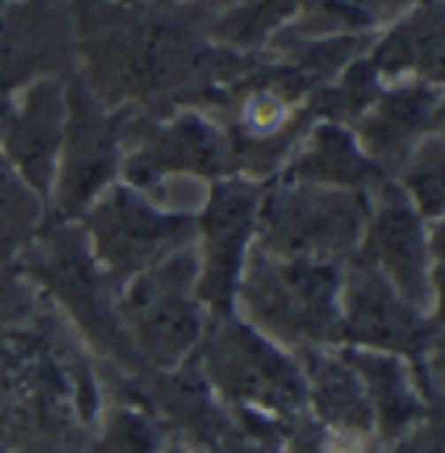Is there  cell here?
Segmentation results:
<instances>
[{"label":"cell","mask_w":445,"mask_h":453,"mask_svg":"<svg viewBox=\"0 0 445 453\" xmlns=\"http://www.w3.org/2000/svg\"><path fill=\"white\" fill-rule=\"evenodd\" d=\"M170 229L162 225L159 219L146 217V211H141L138 206H115L112 214V240L115 245L123 250V256H146L151 250V245L157 248V242L167 234Z\"/></svg>","instance_id":"obj_1"},{"label":"cell","mask_w":445,"mask_h":453,"mask_svg":"<svg viewBox=\"0 0 445 453\" xmlns=\"http://www.w3.org/2000/svg\"><path fill=\"white\" fill-rule=\"evenodd\" d=\"M378 240H380V250L386 256V261L401 272L414 276V266L419 264V237H417V226L409 219V214L403 211H394V214H386L383 222H380V232H378Z\"/></svg>","instance_id":"obj_2"},{"label":"cell","mask_w":445,"mask_h":453,"mask_svg":"<svg viewBox=\"0 0 445 453\" xmlns=\"http://www.w3.org/2000/svg\"><path fill=\"white\" fill-rule=\"evenodd\" d=\"M24 211H27V206H24L21 188L0 167V222L13 226L24 217Z\"/></svg>","instance_id":"obj_3"}]
</instances>
